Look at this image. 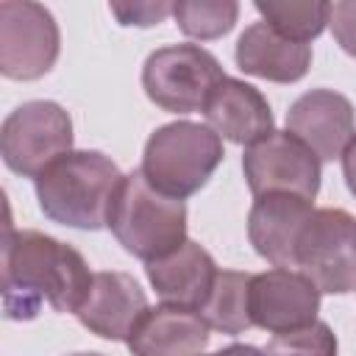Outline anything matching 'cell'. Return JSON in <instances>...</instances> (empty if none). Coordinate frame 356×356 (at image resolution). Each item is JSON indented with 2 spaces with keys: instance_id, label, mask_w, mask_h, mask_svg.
Returning <instances> with one entry per match:
<instances>
[{
  "instance_id": "1",
  "label": "cell",
  "mask_w": 356,
  "mask_h": 356,
  "mask_svg": "<svg viewBox=\"0 0 356 356\" xmlns=\"http://www.w3.org/2000/svg\"><path fill=\"white\" fill-rule=\"evenodd\" d=\"M92 281L95 273L72 245L31 228H6L3 314L8 320H33L42 306L75 314L86 300Z\"/></svg>"
},
{
  "instance_id": "2",
  "label": "cell",
  "mask_w": 356,
  "mask_h": 356,
  "mask_svg": "<svg viewBox=\"0 0 356 356\" xmlns=\"http://www.w3.org/2000/svg\"><path fill=\"white\" fill-rule=\"evenodd\" d=\"M120 167L100 150H70L33 178L36 200L50 222L97 231L108 220V206L120 184Z\"/></svg>"
},
{
  "instance_id": "3",
  "label": "cell",
  "mask_w": 356,
  "mask_h": 356,
  "mask_svg": "<svg viewBox=\"0 0 356 356\" xmlns=\"http://www.w3.org/2000/svg\"><path fill=\"white\" fill-rule=\"evenodd\" d=\"M106 228L125 253L153 261L186 239V203L184 197L156 189L145 178L142 167H136L120 178L108 206Z\"/></svg>"
},
{
  "instance_id": "4",
  "label": "cell",
  "mask_w": 356,
  "mask_h": 356,
  "mask_svg": "<svg viewBox=\"0 0 356 356\" xmlns=\"http://www.w3.org/2000/svg\"><path fill=\"white\" fill-rule=\"evenodd\" d=\"M222 159V136L211 125L175 120L147 136L142 172L156 189L186 200L209 184Z\"/></svg>"
},
{
  "instance_id": "5",
  "label": "cell",
  "mask_w": 356,
  "mask_h": 356,
  "mask_svg": "<svg viewBox=\"0 0 356 356\" xmlns=\"http://www.w3.org/2000/svg\"><path fill=\"white\" fill-rule=\"evenodd\" d=\"M292 270L325 295L356 289V217L345 209H314L295 236Z\"/></svg>"
},
{
  "instance_id": "6",
  "label": "cell",
  "mask_w": 356,
  "mask_h": 356,
  "mask_svg": "<svg viewBox=\"0 0 356 356\" xmlns=\"http://www.w3.org/2000/svg\"><path fill=\"white\" fill-rule=\"evenodd\" d=\"M225 78L220 61L200 44H167L147 56L142 89L150 103L170 114L203 111L211 89Z\"/></svg>"
},
{
  "instance_id": "7",
  "label": "cell",
  "mask_w": 356,
  "mask_h": 356,
  "mask_svg": "<svg viewBox=\"0 0 356 356\" xmlns=\"http://www.w3.org/2000/svg\"><path fill=\"white\" fill-rule=\"evenodd\" d=\"M72 150V120L53 100L17 106L0 128V156L22 178H39L58 156Z\"/></svg>"
},
{
  "instance_id": "8",
  "label": "cell",
  "mask_w": 356,
  "mask_h": 356,
  "mask_svg": "<svg viewBox=\"0 0 356 356\" xmlns=\"http://www.w3.org/2000/svg\"><path fill=\"white\" fill-rule=\"evenodd\" d=\"M61 53L56 17L39 0L0 3V72L11 81L44 78Z\"/></svg>"
},
{
  "instance_id": "9",
  "label": "cell",
  "mask_w": 356,
  "mask_h": 356,
  "mask_svg": "<svg viewBox=\"0 0 356 356\" xmlns=\"http://www.w3.org/2000/svg\"><path fill=\"white\" fill-rule=\"evenodd\" d=\"M320 159L289 131H273L264 139L245 147L242 172L250 195L295 192L309 200L320 192Z\"/></svg>"
},
{
  "instance_id": "10",
  "label": "cell",
  "mask_w": 356,
  "mask_h": 356,
  "mask_svg": "<svg viewBox=\"0 0 356 356\" xmlns=\"http://www.w3.org/2000/svg\"><path fill=\"white\" fill-rule=\"evenodd\" d=\"M317 284L292 267H273L267 273L250 275L248 306L256 328L267 334H292L317 320L320 312Z\"/></svg>"
},
{
  "instance_id": "11",
  "label": "cell",
  "mask_w": 356,
  "mask_h": 356,
  "mask_svg": "<svg viewBox=\"0 0 356 356\" xmlns=\"http://www.w3.org/2000/svg\"><path fill=\"white\" fill-rule=\"evenodd\" d=\"M286 131L314 150L320 161L342 159L356 136V114L345 95L334 89H309L286 111Z\"/></svg>"
},
{
  "instance_id": "12",
  "label": "cell",
  "mask_w": 356,
  "mask_h": 356,
  "mask_svg": "<svg viewBox=\"0 0 356 356\" xmlns=\"http://www.w3.org/2000/svg\"><path fill=\"white\" fill-rule=\"evenodd\" d=\"M147 295L136 284L134 275L120 270H103L95 273L92 289L81 309L75 312L78 323L108 342H128L131 331L147 312Z\"/></svg>"
},
{
  "instance_id": "13",
  "label": "cell",
  "mask_w": 356,
  "mask_h": 356,
  "mask_svg": "<svg viewBox=\"0 0 356 356\" xmlns=\"http://www.w3.org/2000/svg\"><path fill=\"white\" fill-rule=\"evenodd\" d=\"M314 211V200L295 192H264L248 211V239L273 267H292V245L300 225Z\"/></svg>"
},
{
  "instance_id": "14",
  "label": "cell",
  "mask_w": 356,
  "mask_h": 356,
  "mask_svg": "<svg viewBox=\"0 0 356 356\" xmlns=\"http://www.w3.org/2000/svg\"><path fill=\"white\" fill-rule=\"evenodd\" d=\"M203 114L222 139L245 147L275 131V117L267 97L256 86L228 75L206 97Z\"/></svg>"
},
{
  "instance_id": "15",
  "label": "cell",
  "mask_w": 356,
  "mask_h": 356,
  "mask_svg": "<svg viewBox=\"0 0 356 356\" xmlns=\"http://www.w3.org/2000/svg\"><path fill=\"white\" fill-rule=\"evenodd\" d=\"M209 331L197 309L164 300L145 312L125 345L139 356H189L209 348Z\"/></svg>"
},
{
  "instance_id": "16",
  "label": "cell",
  "mask_w": 356,
  "mask_h": 356,
  "mask_svg": "<svg viewBox=\"0 0 356 356\" xmlns=\"http://www.w3.org/2000/svg\"><path fill=\"white\" fill-rule=\"evenodd\" d=\"M234 58L245 75L273 83H295L312 67V44L289 39L267 22H253L236 39Z\"/></svg>"
},
{
  "instance_id": "17",
  "label": "cell",
  "mask_w": 356,
  "mask_h": 356,
  "mask_svg": "<svg viewBox=\"0 0 356 356\" xmlns=\"http://www.w3.org/2000/svg\"><path fill=\"white\" fill-rule=\"evenodd\" d=\"M145 273L161 300L200 309L206 303L220 270L203 245L184 239L175 250H170L153 261H145Z\"/></svg>"
},
{
  "instance_id": "18",
  "label": "cell",
  "mask_w": 356,
  "mask_h": 356,
  "mask_svg": "<svg viewBox=\"0 0 356 356\" xmlns=\"http://www.w3.org/2000/svg\"><path fill=\"white\" fill-rule=\"evenodd\" d=\"M248 289H250V273L220 270L206 303L197 312L203 314V320L214 331L228 334V337H239L248 328H253L250 306H248Z\"/></svg>"
},
{
  "instance_id": "19",
  "label": "cell",
  "mask_w": 356,
  "mask_h": 356,
  "mask_svg": "<svg viewBox=\"0 0 356 356\" xmlns=\"http://www.w3.org/2000/svg\"><path fill=\"white\" fill-rule=\"evenodd\" d=\"M253 6L267 25L298 42L317 39L334 11V0H253Z\"/></svg>"
},
{
  "instance_id": "20",
  "label": "cell",
  "mask_w": 356,
  "mask_h": 356,
  "mask_svg": "<svg viewBox=\"0 0 356 356\" xmlns=\"http://www.w3.org/2000/svg\"><path fill=\"white\" fill-rule=\"evenodd\" d=\"M172 17L184 36L211 42L234 31L239 19V0H175Z\"/></svg>"
},
{
  "instance_id": "21",
  "label": "cell",
  "mask_w": 356,
  "mask_h": 356,
  "mask_svg": "<svg viewBox=\"0 0 356 356\" xmlns=\"http://www.w3.org/2000/svg\"><path fill=\"white\" fill-rule=\"evenodd\" d=\"M175 8V0H108L111 17L122 28H153L161 25Z\"/></svg>"
},
{
  "instance_id": "22",
  "label": "cell",
  "mask_w": 356,
  "mask_h": 356,
  "mask_svg": "<svg viewBox=\"0 0 356 356\" xmlns=\"http://www.w3.org/2000/svg\"><path fill=\"white\" fill-rule=\"evenodd\" d=\"M264 350H289V353H334L337 350V339L331 334V328L323 320H314L312 325L292 331V334H278L273 337V342H267Z\"/></svg>"
},
{
  "instance_id": "23",
  "label": "cell",
  "mask_w": 356,
  "mask_h": 356,
  "mask_svg": "<svg viewBox=\"0 0 356 356\" xmlns=\"http://www.w3.org/2000/svg\"><path fill=\"white\" fill-rule=\"evenodd\" d=\"M328 25H331L334 42L350 58H356V0H337Z\"/></svg>"
},
{
  "instance_id": "24",
  "label": "cell",
  "mask_w": 356,
  "mask_h": 356,
  "mask_svg": "<svg viewBox=\"0 0 356 356\" xmlns=\"http://www.w3.org/2000/svg\"><path fill=\"white\" fill-rule=\"evenodd\" d=\"M342 175H345V184H348L350 195L356 197V136L342 153Z\"/></svg>"
}]
</instances>
